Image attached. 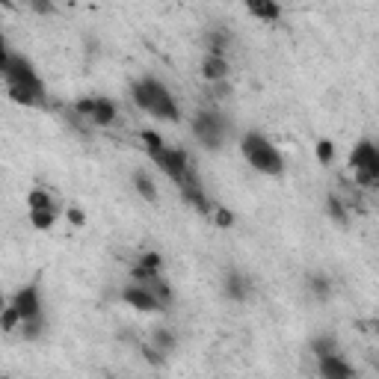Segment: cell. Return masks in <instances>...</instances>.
Returning <instances> with one entry per match:
<instances>
[{
  "mask_svg": "<svg viewBox=\"0 0 379 379\" xmlns=\"http://www.w3.org/2000/svg\"><path fill=\"white\" fill-rule=\"evenodd\" d=\"M157 276H164V255L160 252H142L139 255V261L131 267V279L134 282H151V279H157Z\"/></svg>",
  "mask_w": 379,
  "mask_h": 379,
  "instance_id": "cell-10",
  "label": "cell"
},
{
  "mask_svg": "<svg viewBox=\"0 0 379 379\" xmlns=\"http://www.w3.org/2000/svg\"><path fill=\"white\" fill-rule=\"evenodd\" d=\"M6 95H9V101H15V104H21V107H42V95H36L33 89H24V86H6Z\"/></svg>",
  "mask_w": 379,
  "mask_h": 379,
  "instance_id": "cell-19",
  "label": "cell"
},
{
  "mask_svg": "<svg viewBox=\"0 0 379 379\" xmlns=\"http://www.w3.org/2000/svg\"><path fill=\"white\" fill-rule=\"evenodd\" d=\"M240 154L246 157V164L261 172V175H282L284 172V154L258 131H246L240 137Z\"/></svg>",
  "mask_w": 379,
  "mask_h": 379,
  "instance_id": "cell-2",
  "label": "cell"
},
{
  "mask_svg": "<svg viewBox=\"0 0 379 379\" xmlns=\"http://www.w3.org/2000/svg\"><path fill=\"white\" fill-rule=\"evenodd\" d=\"M24 4L36 12V15H53L57 6H53V0H24Z\"/></svg>",
  "mask_w": 379,
  "mask_h": 379,
  "instance_id": "cell-33",
  "label": "cell"
},
{
  "mask_svg": "<svg viewBox=\"0 0 379 379\" xmlns=\"http://www.w3.org/2000/svg\"><path fill=\"white\" fill-rule=\"evenodd\" d=\"M368 329H373V335H379V320H370V323H368Z\"/></svg>",
  "mask_w": 379,
  "mask_h": 379,
  "instance_id": "cell-35",
  "label": "cell"
},
{
  "mask_svg": "<svg viewBox=\"0 0 379 379\" xmlns=\"http://www.w3.org/2000/svg\"><path fill=\"white\" fill-rule=\"evenodd\" d=\"M317 373L323 379H350V376H356V368L341 353H332V356L317 358Z\"/></svg>",
  "mask_w": 379,
  "mask_h": 379,
  "instance_id": "cell-11",
  "label": "cell"
},
{
  "mask_svg": "<svg viewBox=\"0 0 379 379\" xmlns=\"http://www.w3.org/2000/svg\"><path fill=\"white\" fill-rule=\"evenodd\" d=\"M202 80L205 83H216V80H231V65L225 57H220V53H205L202 60Z\"/></svg>",
  "mask_w": 379,
  "mask_h": 379,
  "instance_id": "cell-12",
  "label": "cell"
},
{
  "mask_svg": "<svg viewBox=\"0 0 379 379\" xmlns=\"http://www.w3.org/2000/svg\"><path fill=\"white\" fill-rule=\"evenodd\" d=\"M151 344L164 353V356H172L178 350V335L172 329H154L151 332Z\"/></svg>",
  "mask_w": 379,
  "mask_h": 379,
  "instance_id": "cell-20",
  "label": "cell"
},
{
  "mask_svg": "<svg viewBox=\"0 0 379 379\" xmlns=\"http://www.w3.org/2000/svg\"><path fill=\"white\" fill-rule=\"evenodd\" d=\"M151 164H154L160 172H164L175 187H181L190 175H196V166H193L190 154H187L184 149H175V146H166L160 154H154Z\"/></svg>",
  "mask_w": 379,
  "mask_h": 379,
  "instance_id": "cell-6",
  "label": "cell"
},
{
  "mask_svg": "<svg viewBox=\"0 0 379 379\" xmlns=\"http://www.w3.org/2000/svg\"><path fill=\"white\" fill-rule=\"evenodd\" d=\"M326 213L332 216L335 223L347 225V210H344V205H341V198H338V196H329V198H326Z\"/></svg>",
  "mask_w": 379,
  "mask_h": 379,
  "instance_id": "cell-30",
  "label": "cell"
},
{
  "mask_svg": "<svg viewBox=\"0 0 379 379\" xmlns=\"http://www.w3.org/2000/svg\"><path fill=\"white\" fill-rule=\"evenodd\" d=\"M119 119V107L113 98L107 95H95V107H92V116H89V122L98 124V128H110V124H116Z\"/></svg>",
  "mask_w": 379,
  "mask_h": 379,
  "instance_id": "cell-13",
  "label": "cell"
},
{
  "mask_svg": "<svg viewBox=\"0 0 379 379\" xmlns=\"http://www.w3.org/2000/svg\"><path fill=\"white\" fill-rule=\"evenodd\" d=\"M57 202H53V196L48 187H33L27 193V210H42V208H53Z\"/></svg>",
  "mask_w": 379,
  "mask_h": 379,
  "instance_id": "cell-21",
  "label": "cell"
},
{
  "mask_svg": "<svg viewBox=\"0 0 379 379\" xmlns=\"http://www.w3.org/2000/svg\"><path fill=\"white\" fill-rule=\"evenodd\" d=\"M223 294L231 302H243L249 297V282H246V276L237 273V269H228L225 279H223Z\"/></svg>",
  "mask_w": 379,
  "mask_h": 379,
  "instance_id": "cell-14",
  "label": "cell"
},
{
  "mask_svg": "<svg viewBox=\"0 0 379 379\" xmlns=\"http://www.w3.org/2000/svg\"><path fill=\"white\" fill-rule=\"evenodd\" d=\"M12 305L18 309V314H21V320L45 314L39 282H30V284H24V287H18V291H15V297H12Z\"/></svg>",
  "mask_w": 379,
  "mask_h": 379,
  "instance_id": "cell-8",
  "label": "cell"
},
{
  "mask_svg": "<svg viewBox=\"0 0 379 379\" xmlns=\"http://www.w3.org/2000/svg\"><path fill=\"white\" fill-rule=\"evenodd\" d=\"M210 220H213L216 228H234V225H237V216H234L228 208H223V205H213Z\"/></svg>",
  "mask_w": 379,
  "mask_h": 379,
  "instance_id": "cell-28",
  "label": "cell"
},
{
  "mask_svg": "<svg viewBox=\"0 0 379 379\" xmlns=\"http://www.w3.org/2000/svg\"><path fill=\"white\" fill-rule=\"evenodd\" d=\"M45 329H48V320H45V314H39V317L21 320V329H18V335H21L24 341H39L45 335Z\"/></svg>",
  "mask_w": 379,
  "mask_h": 379,
  "instance_id": "cell-18",
  "label": "cell"
},
{
  "mask_svg": "<svg viewBox=\"0 0 379 379\" xmlns=\"http://www.w3.org/2000/svg\"><path fill=\"white\" fill-rule=\"evenodd\" d=\"M309 291L317 297V299H329L332 297V282L326 276H309Z\"/></svg>",
  "mask_w": 379,
  "mask_h": 379,
  "instance_id": "cell-26",
  "label": "cell"
},
{
  "mask_svg": "<svg viewBox=\"0 0 379 379\" xmlns=\"http://www.w3.org/2000/svg\"><path fill=\"white\" fill-rule=\"evenodd\" d=\"M311 353L320 358V356H332V353H341V347H338V341L332 338V335H317L314 341H311Z\"/></svg>",
  "mask_w": 379,
  "mask_h": 379,
  "instance_id": "cell-25",
  "label": "cell"
},
{
  "mask_svg": "<svg viewBox=\"0 0 379 379\" xmlns=\"http://www.w3.org/2000/svg\"><path fill=\"white\" fill-rule=\"evenodd\" d=\"M376 187H379V184H376Z\"/></svg>",
  "mask_w": 379,
  "mask_h": 379,
  "instance_id": "cell-37",
  "label": "cell"
},
{
  "mask_svg": "<svg viewBox=\"0 0 379 379\" xmlns=\"http://www.w3.org/2000/svg\"><path fill=\"white\" fill-rule=\"evenodd\" d=\"M0 75H4V83L6 86H24V89H33L36 95L45 98V83L39 78L36 65L18 50H4V60H0Z\"/></svg>",
  "mask_w": 379,
  "mask_h": 379,
  "instance_id": "cell-3",
  "label": "cell"
},
{
  "mask_svg": "<svg viewBox=\"0 0 379 379\" xmlns=\"http://www.w3.org/2000/svg\"><path fill=\"white\" fill-rule=\"evenodd\" d=\"M0 329H4L6 335H12V332L21 329V314H18V309H15L12 302L4 309V314H0Z\"/></svg>",
  "mask_w": 379,
  "mask_h": 379,
  "instance_id": "cell-24",
  "label": "cell"
},
{
  "mask_svg": "<svg viewBox=\"0 0 379 379\" xmlns=\"http://www.w3.org/2000/svg\"><path fill=\"white\" fill-rule=\"evenodd\" d=\"M178 190H181L184 205H190L193 210L205 213V216H210V213H213V205H210V198H208V193H205L202 181H198V175H190L187 181H184L181 187H178Z\"/></svg>",
  "mask_w": 379,
  "mask_h": 379,
  "instance_id": "cell-9",
  "label": "cell"
},
{
  "mask_svg": "<svg viewBox=\"0 0 379 379\" xmlns=\"http://www.w3.org/2000/svg\"><path fill=\"white\" fill-rule=\"evenodd\" d=\"M139 350H142V356H146V362H149L151 368H164V365H166V356L160 353L154 344H142Z\"/></svg>",
  "mask_w": 379,
  "mask_h": 379,
  "instance_id": "cell-31",
  "label": "cell"
},
{
  "mask_svg": "<svg viewBox=\"0 0 379 379\" xmlns=\"http://www.w3.org/2000/svg\"><path fill=\"white\" fill-rule=\"evenodd\" d=\"M4 6L6 9H15V0H4Z\"/></svg>",
  "mask_w": 379,
  "mask_h": 379,
  "instance_id": "cell-36",
  "label": "cell"
},
{
  "mask_svg": "<svg viewBox=\"0 0 379 379\" xmlns=\"http://www.w3.org/2000/svg\"><path fill=\"white\" fill-rule=\"evenodd\" d=\"M119 299L128 305V309L139 311V314H154V311H164V302H160L154 297V291L149 284H142V282H131L128 287H122V294Z\"/></svg>",
  "mask_w": 379,
  "mask_h": 379,
  "instance_id": "cell-7",
  "label": "cell"
},
{
  "mask_svg": "<svg viewBox=\"0 0 379 379\" xmlns=\"http://www.w3.org/2000/svg\"><path fill=\"white\" fill-rule=\"evenodd\" d=\"M146 284L151 287L154 297H157L160 302H164V309H166V305L172 302V287H169V282H166L164 276H157V279H151V282H146Z\"/></svg>",
  "mask_w": 379,
  "mask_h": 379,
  "instance_id": "cell-29",
  "label": "cell"
},
{
  "mask_svg": "<svg viewBox=\"0 0 379 379\" xmlns=\"http://www.w3.org/2000/svg\"><path fill=\"white\" fill-rule=\"evenodd\" d=\"M190 131L196 137V142L208 151H220L225 146V137H228V122L223 113L216 110H198L190 122Z\"/></svg>",
  "mask_w": 379,
  "mask_h": 379,
  "instance_id": "cell-4",
  "label": "cell"
},
{
  "mask_svg": "<svg viewBox=\"0 0 379 379\" xmlns=\"http://www.w3.org/2000/svg\"><path fill=\"white\" fill-rule=\"evenodd\" d=\"M131 181H134V190H137L139 198H146V202H157V198H160L157 184L151 181V175H149L146 169H137V172L131 175Z\"/></svg>",
  "mask_w": 379,
  "mask_h": 379,
  "instance_id": "cell-16",
  "label": "cell"
},
{
  "mask_svg": "<svg viewBox=\"0 0 379 379\" xmlns=\"http://www.w3.org/2000/svg\"><path fill=\"white\" fill-rule=\"evenodd\" d=\"M65 216H68V223H71V225H78V228L86 225V213H83V208H78V205H71V208L65 210Z\"/></svg>",
  "mask_w": 379,
  "mask_h": 379,
  "instance_id": "cell-34",
  "label": "cell"
},
{
  "mask_svg": "<svg viewBox=\"0 0 379 379\" xmlns=\"http://www.w3.org/2000/svg\"><path fill=\"white\" fill-rule=\"evenodd\" d=\"M249 15H255L258 21H279L282 18V4L279 0H243Z\"/></svg>",
  "mask_w": 379,
  "mask_h": 379,
  "instance_id": "cell-15",
  "label": "cell"
},
{
  "mask_svg": "<svg viewBox=\"0 0 379 379\" xmlns=\"http://www.w3.org/2000/svg\"><path fill=\"white\" fill-rule=\"evenodd\" d=\"M57 220H60V205L42 208V210H30V225H33L36 231H50Z\"/></svg>",
  "mask_w": 379,
  "mask_h": 379,
  "instance_id": "cell-17",
  "label": "cell"
},
{
  "mask_svg": "<svg viewBox=\"0 0 379 379\" xmlns=\"http://www.w3.org/2000/svg\"><path fill=\"white\" fill-rule=\"evenodd\" d=\"M225 50H228V33L213 27L208 33V53H220V57H225Z\"/></svg>",
  "mask_w": 379,
  "mask_h": 379,
  "instance_id": "cell-23",
  "label": "cell"
},
{
  "mask_svg": "<svg viewBox=\"0 0 379 379\" xmlns=\"http://www.w3.org/2000/svg\"><path fill=\"white\" fill-rule=\"evenodd\" d=\"M314 154H317V164L320 166H332V160H335V142L332 139H317Z\"/></svg>",
  "mask_w": 379,
  "mask_h": 379,
  "instance_id": "cell-27",
  "label": "cell"
},
{
  "mask_svg": "<svg viewBox=\"0 0 379 379\" xmlns=\"http://www.w3.org/2000/svg\"><path fill=\"white\" fill-rule=\"evenodd\" d=\"M350 169L362 187L379 184V146L376 142H370V139L356 142V149L350 151Z\"/></svg>",
  "mask_w": 379,
  "mask_h": 379,
  "instance_id": "cell-5",
  "label": "cell"
},
{
  "mask_svg": "<svg viewBox=\"0 0 379 379\" xmlns=\"http://www.w3.org/2000/svg\"><path fill=\"white\" fill-rule=\"evenodd\" d=\"M131 98L142 113H149L160 122H181V107H178L175 95L169 92L166 83H160L157 78H139L131 86Z\"/></svg>",
  "mask_w": 379,
  "mask_h": 379,
  "instance_id": "cell-1",
  "label": "cell"
},
{
  "mask_svg": "<svg viewBox=\"0 0 379 379\" xmlns=\"http://www.w3.org/2000/svg\"><path fill=\"white\" fill-rule=\"evenodd\" d=\"M208 92L213 101H225L231 95V80H216V83H208Z\"/></svg>",
  "mask_w": 379,
  "mask_h": 379,
  "instance_id": "cell-32",
  "label": "cell"
},
{
  "mask_svg": "<svg viewBox=\"0 0 379 379\" xmlns=\"http://www.w3.org/2000/svg\"><path fill=\"white\" fill-rule=\"evenodd\" d=\"M139 142H142V149H146V154H149V157L160 154V151H164V149L169 146V142H166L164 137H160L157 131H151V128H146V131L139 134Z\"/></svg>",
  "mask_w": 379,
  "mask_h": 379,
  "instance_id": "cell-22",
  "label": "cell"
}]
</instances>
